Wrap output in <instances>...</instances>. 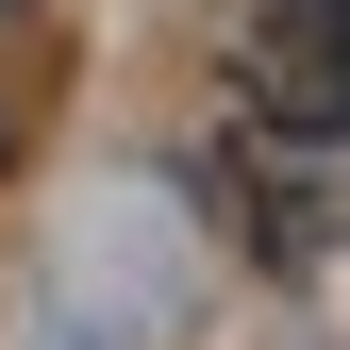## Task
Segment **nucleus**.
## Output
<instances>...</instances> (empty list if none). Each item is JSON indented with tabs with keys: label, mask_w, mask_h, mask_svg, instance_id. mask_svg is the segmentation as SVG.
<instances>
[{
	"label": "nucleus",
	"mask_w": 350,
	"mask_h": 350,
	"mask_svg": "<svg viewBox=\"0 0 350 350\" xmlns=\"http://www.w3.org/2000/svg\"><path fill=\"white\" fill-rule=\"evenodd\" d=\"M250 83H267L284 117H317V134H350V0H284V17L250 33Z\"/></svg>",
	"instance_id": "f257e3e1"
}]
</instances>
